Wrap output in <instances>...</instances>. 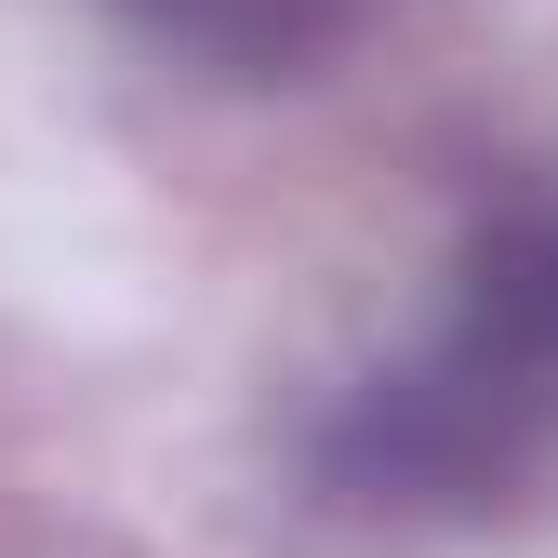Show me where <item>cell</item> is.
<instances>
[{
    "instance_id": "obj_1",
    "label": "cell",
    "mask_w": 558,
    "mask_h": 558,
    "mask_svg": "<svg viewBox=\"0 0 558 558\" xmlns=\"http://www.w3.org/2000/svg\"><path fill=\"white\" fill-rule=\"evenodd\" d=\"M558 452V199H519L465 240L439 319L319 426V493L386 532L493 519Z\"/></svg>"
}]
</instances>
